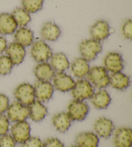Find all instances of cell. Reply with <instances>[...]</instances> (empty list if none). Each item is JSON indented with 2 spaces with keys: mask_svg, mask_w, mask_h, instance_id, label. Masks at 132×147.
I'll return each instance as SVG.
<instances>
[{
  "mask_svg": "<svg viewBox=\"0 0 132 147\" xmlns=\"http://www.w3.org/2000/svg\"><path fill=\"white\" fill-rule=\"evenodd\" d=\"M13 66L12 62L7 55L0 56V75L6 76L11 72Z\"/></svg>",
  "mask_w": 132,
  "mask_h": 147,
  "instance_id": "29",
  "label": "cell"
},
{
  "mask_svg": "<svg viewBox=\"0 0 132 147\" xmlns=\"http://www.w3.org/2000/svg\"><path fill=\"white\" fill-rule=\"evenodd\" d=\"M94 93V86L86 80H79L76 81L72 90L73 98L79 101L90 99Z\"/></svg>",
  "mask_w": 132,
  "mask_h": 147,
  "instance_id": "4",
  "label": "cell"
},
{
  "mask_svg": "<svg viewBox=\"0 0 132 147\" xmlns=\"http://www.w3.org/2000/svg\"><path fill=\"white\" fill-rule=\"evenodd\" d=\"M10 121L7 115L0 114V136L7 134L9 130Z\"/></svg>",
  "mask_w": 132,
  "mask_h": 147,
  "instance_id": "30",
  "label": "cell"
},
{
  "mask_svg": "<svg viewBox=\"0 0 132 147\" xmlns=\"http://www.w3.org/2000/svg\"><path fill=\"white\" fill-rule=\"evenodd\" d=\"M130 84V78L121 72L112 73L109 76V85L118 90H124Z\"/></svg>",
  "mask_w": 132,
  "mask_h": 147,
  "instance_id": "21",
  "label": "cell"
},
{
  "mask_svg": "<svg viewBox=\"0 0 132 147\" xmlns=\"http://www.w3.org/2000/svg\"><path fill=\"white\" fill-rule=\"evenodd\" d=\"M18 25L12 14L9 13L0 14V34L1 35H10L17 30Z\"/></svg>",
  "mask_w": 132,
  "mask_h": 147,
  "instance_id": "16",
  "label": "cell"
},
{
  "mask_svg": "<svg viewBox=\"0 0 132 147\" xmlns=\"http://www.w3.org/2000/svg\"><path fill=\"white\" fill-rule=\"evenodd\" d=\"M41 147H65L64 144L57 138H52L46 140L42 144Z\"/></svg>",
  "mask_w": 132,
  "mask_h": 147,
  "instance_id": "34",
  "label": "cell"
},
{
  "mask_svg": "<svg viewBox=\"0 0 132 147\" xmlns=\"http://www.w3.org/2000/svg\"><path fill=\"white\" fill-rule=\"evenodd\" d=\"M7 47V41L4 37L0 36V54L5 51Z\"/></svg>",
  "mask_w": 132,
  "mask_h": 147,
  "instance_id": "36",
  "label": "cell"
},
{
  "mask_svg": "<svg viewBox=\"0 0 132 147\" xmlns=\"http://www.w3.org/2000/svg\"><path fill=\"white\" fill-rule=\"evenodd\" d=\"M70 68L73 75L79 79L86 77L90 69L88 61L83 57L75 59L72 62Z\"/></svg>",
  "mask_w": 132,
  "mask_h": 147,
  "instance_id": "25",
  "label": "cell"
},
{
  "mask_svg": "<svg viewBox=\"0 0 132 147\" xmlns=\"http://www.w3.org/2000/svg\"><path fill=\"white\" fill-rule=\"evenodd\" d=\"M75 81L70 76L65 72H56L52 78L54 88L61 92H67L72 90Z\"/></svg>",
  "mask_w": 132,
  "mask_h": 147,
  "instance_id": "9",
  "label": "cell"
},
{
  "mask_svg": "<svg viewBox=\"0 0 132 147\" xmlns=\"http://www.w3.org/2000/svg\"><path fill=\"white\" fill-rule=\"evenodd\" d=\"M86 76L89 82L97 88H104L109 85V75L104 67H93Z\"/></svg>",
  "mask_w": 132,
  "mask_h": 147,
  "instance_id": "1",
  "label": "cell"
},
{
  "mask_svg": "<svg viewBox=\"0 0 132 147\" xmlns=\"http://www.w3.org/2000/svg\"><path fill=\"white\" fill-rule=\"evenodd\" d=\"M12 16L14 18L15 22H16L18 26L20 27H25L31 20L30 14L23 8H15L13 10Z\"/></svg>",
  "mask_w": 132,
  "mask_h": 147,
  "instance_id": "27",
  "label": "cell"
},
{
  "mask_svg": "<svg viewBox=\"0 0 132 147\" xmlns=\"http://www.w3.org/2000/svg\"><path fill=\"white\" fill-rule=\"evenodd\" d=\"M14 96L18 102L28 107L35 101V94L33 85L24 83L18 85L14 90Z\"/></svg>",
  "mask_w": 132,
  "mask_h": 147,
  "instance_id": "5",
  "label": "cell"
},
{
  "mask_svg": "<svg viewBox=\"0 0 132 147\" xmlns=\"http://www.w3.org/2000/svg\"><path fill=\"white\" fill-rule=\"evenodd\" d=\"M122 32L126 39L129 40L132 39V22L130 19L127 20L124 23L122 27Z\"/></svg>",
  "mask_w": 132,
  "mask_h": 147,
  "instance_id": "32",
  "label": "cell"
},
{
  "mask_svg": "<svg viewBox=\"0 0 132 147\" xmlns=\"http://www.w3.org/2000/svg\"><path fill=\"white\" fill-rule=\"evenodd\" d=\"M89 112V107L84 101H72L68 105L67 114L72 121H82L86 117Z\"/></svg>",
  "mask_w": 132,
  "mask_h": 147,
  "instance_id": "6",
  "label": "cell"
},
{
  "mask_svg": "<svg viewBox=\"0 0 132 147\" xmlns=\"http://www.w3.org/2000/svg\"><path fill=\"white\" fill-rule=\"evenodd\" d=\"M91 103L97 109H105L110 105L111 103V97L106 90L100 89L95 92L91 97Z\"/></svg>",
  "mask_w": 132,
  "mask_h": 147,
  "instance_id": "20",
  "label": "cell"
},
{
  "mask_svg": "<svg viewBox=\"0 0 132 147\" xmlns=\"http://www.w3.org/2000/svg\"><path fill=\"white\" fill-rule=\"evenodd\" d=\"M14 38L15 42L22 45L25 48L30 46L33 43L34 33L28 28L21 27L15 30Z\"/></svg>",
  "mask_w": 132,
  "mask_h": 147,
  "instance_id": "26",
  "label": "cell"
},
{
  "mask_svg": "<svg viewBox=\"0 0 132 147\" xmlns=\"http://www.w3.org/2000/svg\"><path fill=\"white\" fill-rule=\"evenodd\" d=\"M70 147H79V146H77V145H72V146H71Z\"/></svg>",
  "mask_w": 132,
  "mask_h": 147,
  "instance_id": "37",
  "label": "cell"
},
{
  "mask_svg": "<svg viewBox=\"0 0 132 147\" xmlns=\"http://www.w3.org/2000/svg\"><path fill=\"white\" fill-rule=\"evenodd\" d=\"M28 117L34 122H39L43 120L48 114L46 107L39 101H34L28 106Z\"/></svg>",
  "mask_w": 132,
  "mask_h": 147,
  "instance_id": "17",
  "label": "cell"
},
{
  "mask_svg": "<svg viewBox=\"0 0 132 147\" xmlns=\"http://www.w3.org/2000/svg\"><path fill=\"white\" fill-rule=\"evenodd\" d=\"M50 59V65L55 72H64L69 69L70 62L67 56L63 52H57L52 54Z\"/></svg>",
  "mask_w": 132,
  "mask_h": 147,
  "instance_id": "22",
  "label": "cell"
},
{
  "mask_svg": "<svg viewBox=\"0 0 132 147\" xmlns=\"http://www.w3.org/2000/svg\"><path fill=\"white\" fill-rule=\"evenodd\" d=\"M12 137L15 143L22 144L30 137V127L26 121L15 123L10 128Z\"/></svg>",
  "mask_w": 132,
  "mask_h": 147,
  "instance_id": "10",
  "label": "cell"
},
{
  "mask_svg": "<svg viewBox=\"0 0 132 147\" xmlns=\"http://www.w3.org/2000/svg\"><path fill=\"white\" fill-rule=\"evenodd\" d=\"M132 131L128 127H121L115 130L113 136V143L115 147H131Z\"/></svg>",
  "mask_w": 132,
  "mask_h": 147,
  "instance_id": "15",
  "label": "cell"
},
{
  "mask_svg": "<svg viewBox=\"0 0 132 147\" xmlns=\"http://www.w3.org/2000/svg\"><path fill=\"white\" fill-rule=\"evenodd\" d=\"M61 34L59 26L53 22H47L43 25L41 29V36L44 40L55 41Z\"/></svg>",
  "mask_w": 132,
  "mask_h": 147,
  "instance_id": "19",
  "label": "cell"
},
{
  "mask_svg": "<svg viewBox=\"0 0 132 147\" xmlns=\"http://www.w3.org/2000/svg\"><path fill=\"white\" fill-rule=\"evenodd\" d=\"M5 52L14 65H18L22 63L26 55L25 47L17 42H13L7 46L5 49Z\"/></svg>",
  "mask_w": 132,
  "mask_h": 147,
  "instance_id": "13",
  "label": "cell"
},
{
  "mask_svg": "<svg viewBox=\"0 0 132 147\" xmlns=\"http://www.w3.org/2000/svg\"><path fill=\"white\" fill-rule=\"evenodd\" d=\"M34 94L37 100L46 102L51 99L54 94V86L50 81H38L34 84Z\"/></svg>",
  "mask_w": 132,
  "mask_h": 147,
  "instance_id": "8",
  "label": "cell"
},
{
  "mask_svg": "<svg viewBox=\"0 0 132 147\" xmlns=\"http://www.w3.org/2000/svg\"><path fill=\"white\" fill-rule=\"evenodd\" d=\"M7 117L10 121L14 123L26 121L28 117V107L15 101L9 105L7 110Z\"/></svg>",
  "mask_w": 132,
  "mask_h": 147,
  "instance_id": "7",
  "label": "cell"
},
{
  "mask_svg": "<svg viewBox=\"0 0 132 147\" xmlns=\"http://www.w3.org/2000/svg\"><path fill=\"white\" fill-rule=\"evenodd\" d=\"M15 141L10 134H5L0 137V147H15Z\"/></svg>",
  "mask_w": 132,
  "mask_h": 147,
  "instance_id": "31",
  "label": "cell"
},
{
  "mask_svg": "<svg viewBox=\"0 0 132 147\" xmlns=\"http://www.w3.org/2000/svg\"><path fill=\"white\" fill-rule=\"evenodd\" d=\"M9 107V99L5 94H0V114H3Z\"/></svg>",
  "mask_w": 132,
  "mask_h": 147,
  "instance_id": "35",
  "label": "cell"
},
{
  "mask_svg": "<svg viewBox=\"0 0 132 147\" xmlns=\"http://www.w3.org/2000/svg\"><path fill=\"white\" fill-rule=\"evenodd\" d=\"M104 65L108 72L112 73L121 72L124 69L123 57L117 52H110L104 57Z\"/></svg>",
  "mask_w": 132,
  "mask_h": 147,
  "instance_id": "11",
  "label": "cell"
},
{
  "mask_svg": "<svg viewBox=\"0 0 132 147\" xmlns=\"http://www.w3.org/2000/svg\"><path fill=\"white\" fill-rule=\"evenodd\" d=\"M32 58L38 63L46 62L52 56V51L48 44L43 40H38L32 44L30 50Z\"/></svg>",
  "mask_w": 132,
  "mask_h": 147,
  "instance_id": "3",
  "label": "cell"
},
{
  "mask_svg": "<svg viewBox=\"0 0 132 147\" xmlns=\"http://www.w3.org/2000/svg\"><path fill=\"white\" fill-rule=\"evenodd\" d=\"M41 140L38 137H30L22 143V147H41Z\"/></svg>",
  "mask_w": 132,
  "mask_h": 147,
  "instance_id": "33",
  "label": "cell"
},
{
  "mask_svg": "<svg viewBox=\"0 0 132 147\" xmlns=\"http://www.w3.org/2000/svg\"><path fill=\"white\" fill-rule=\"evenodd\" d=\"M101 51V42L94 39H85L79 45V52L82 57L88 61L94 60Z\"/></svg>",
  "mask_w": 132,
  "mask_h": 147,
  "instance_id": "2",
  "label": "cell"
},
{
  "mask_svg": "<svg viewBox=\"0 0 132 147\" xmlns=\"http://www.w3.org/2000/svg\"><path fill=\"white\" fill-rule=\"evenodd\" d=\"M72 120L67 113L62 112L54 115L52 124L54 128L60 133H65L69 129Z\"/></svg>",
  "mask_w": 132,
  "mask_h": 147,
  "instance_id": "24",
  "label": "cell"
},
{
  "mask_svg": "<svg viewBox=\"0 0 132 147\" xmlns=\"http://www.w3.org/2000/svg\"><path fill=\"white\" fill-rule=\"evenodd\" d=\"M44 0H22L23 9L29 14H34L43 8Z\"/></svg>",
  "mask_w": 132,
  "mask_h": 147,
  "instance_id": "28",
  "label": "cell"
},
{
  "mask_svg": "<svg viewBox=\"0 0 132 147\" xmlns=\"http://www.w3.org/2000/svg\"><path fill=\"white\" fill-rule=\"evenodd\" d=\"M94 129L95 134L97 136L102 138H108L114 130V125L112 120L106 117H101L95 121Z\"/></svg>",
  "mask_w": 132,
  "mask_h": 147,
  "instance_id": "12",
  "label": "cell"
},
{
  "mask_svg": "<svg viewBox=\"0 0 132 147\" xmlns=\"http://www.w3.org/2000/svg\"><path fill=\"white\" fill-rule=\"evenodd\" d=\"M99 138L92 132H83L75 138V145L79 147H98Z\"/></svg>",
  "mask_w": 132,
  "mask_h": 147,
  "instance_id": "18",
  "label": "cell"
},
{
  "mask_svg": "<svg viewBox=\"0 0 132 147\" xmlns=\"http://www.w3.org/2000/svg\"><path fill=\"white\" fill-rule=\"evenodd\" d=\"M34 75L39 81H50L52 80L55 71L47 62L39 63L34 70Z\"/></svg>",
  "mask_w": 132,
  "mask_h": 147,
  "instance_id": "23",
  "label": "cell"
},
{
  "mask_svg": "<svg viewBox=\"0 0 132 147\" xmlns=\"http://www.w3.org/2000/svg\"><path fill=\"white\" fill-rule=\"evenodd\" d=\"M90 33L92 39L98 41H104L110 34V25L106 21L99 20L92 26Z\"/></svg>",
  "mask_w": 132,
  "mask_h": 147,
  "instance_id": "14",
  "label": "cell"
}]
</instances>
